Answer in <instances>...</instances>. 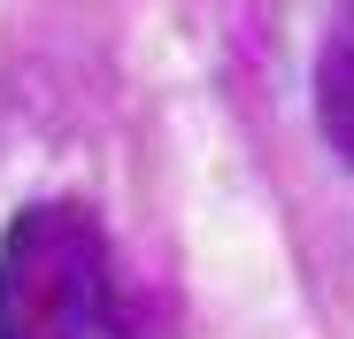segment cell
<instances>
[{
	"label": "cell",
	"instance_id": "cell-1",
	"mask_svg": "<svg viewBox=\"0 0 354 339\" xmlns=\"http://www.w3.org/2000/svg\"><path fill=\"white\" fill-rule=\"evenodd\" d=\"M0 339H177L85 201H31L0 232Z\"/></svg>",
	"mask_w": 354,
	"mask_h": 339
},
{
	"label": "cell",
	"instance_id": "cell-2",
	"mask_svg": "<svg viewBox=\"0 0 354 339\" xmlns=\"http://www.w3.org/2000/svg\"><path fill=\"white\" fill-rule=\"evenodd\" d=\"M346 62H354V24L339 16V24H331V46H324V70H316V116H324L331 154H346V139H354V108H346Z\"/></svg>",
	"mask_w": 354,
	"mask_h": 339
}]
</instances>
